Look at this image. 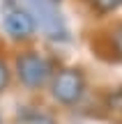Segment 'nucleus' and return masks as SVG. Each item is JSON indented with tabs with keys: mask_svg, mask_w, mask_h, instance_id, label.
I'll use <instances>...</instances> for the list:
<instances>
[{
	"mask_svg": "<svg viewBox=\"0 0 122 124\" xmlns=\"http://www.w3.org/2000/svg\"><path fill=\"white\" fill-rule=\"evenodd\" d=\"M60 62L53 53L39 48L37 44L21 46L12 51V69H14V83L25 94H46L55 71L60 69Z\"/></svg>",
	"mask_w": 122,
	"mask_h": 124,
	"instance_id": "obj_1",
	"label": "nucleus"
},
{
	"mask_svg": "<svg viewBox=\"0 0 122 124\" xmlns=\"http://www.w3.org/2000/svg\"><path fill=\"white\" fill-rule=\"evenodd\" d=\"M90 97V78L88 71L78 64H60L46 90V99L55 110H81Z\"/></svg>",
	"mask_w": 122,
	"mask_h": 124,
	"instance_id": "obj_2",
	"label": "nucleus"
},
{
	"mask_svg": "<svg viewBox=\"0 0 122 124\" xmlns=\"http://www.w3.org/2000/svg\"><path fill=\"white\" fill-rule=\"evenodd\" d=\"M0 28H2L5 39H7L14 48L32 46L37 41V37H39V25H37L35 16H32L25 7H21L18 2L2 7Z\"/></svg>",
	"mask_w": 122,
	"mask_h": 124,
	"instance_id": "obj_3",
	"label": "nucleus"
},
{
	"mask_svg": "<svg viewBox=\"0 0 122 124\" xmlns=\"http://www.w3.org/2000/svg\"><path fill=\"white\" fill-rule=\"evenodd\" d=\"M16 2L35 16L39 32L46 39L55 41V44H65V41L72 39L67 23H65L62 14L58 12V5H53L51 0H16Z\"/></svg>",
	"mask_w": 122,
	"mask_h": 124,
	"instance_id": "obj_4",
	"label": "nucleus"
},
{
	"mask_svg": "<svg viewBox=\"0 0 122 124\" xmlns=\"http://www.w3.org/2000/svg\"><path fill=\"white\" fill-rule=\"evenodd\" d=\"M92 48L104 62L122 64V18H111L92 39Z\"/></svg>",
	"mask_w": 122,
	"mask_h": 124,
	"instance_id": "obj_5",
	"label": "nucleus"
},
{
	"mask_svg": "<svg viewBox=\"0 0 122 124\" xmlns=\"http://www.w3.org/2000/svg\"><path fill=\"white\" fill-rule=\"evenodd\" d=\"M14 122H18V124H62L58 117V110L51 103H41V101L21 103Z\"/></svg>",
	"mask_w": 122,
	"mask_h": 124,
	"instance_id": "obj_6",
	"label": "nucleus"
},
{
	"mask_svg": "<svg viewBox=\"0 0 122 124\" xmlns=\"http://www.w3.org/2000/svg\"><path fill=\"white\" fill-rule=\"evenodd\" d=\"M97 108L106 120L122 122V85H111L99 92Z\"/></svg>",
	"mask_w": 122,
	"mask_h": 124,
	"instance_id": "obj_7",
	"label": "nucleus"
},
{
	"mask_svg": "<svg viewBox=\"0 0 122 124\" xmlns=\"http://www.w3.org/2000/svg\"><path fill=\"white\" fill-rule=\"evenodd\" d=\"M78 5L95 21H111L122 12V0H78Z\"/></svg>",
	"mask_w": 122,
	"mask_h": 124,
	"instance_id": "obj_8",
	"label": "nucleus"
},
{
	"mask_svg": "<svg viewBox=\"0 0 122 124\" xmlns=\"http://www.w3.org/2000/svg\"><path fill=\"white\" fill-rule=\"evenodd\" d=\"M12 85H16L14 83V69H12V53L0 44V97H5L12 90Z\"/></svg>",
	"mask_w": 122,
	"mask_h": 124,
	"instance_id": "obj_9",
	"label": "nucleus"
},
{
	"mask_svg": "<svg viewBox=\"0 0 122 124\" xmlns=\"http://www.w3.org/2000/svg\"><path fill=\"white\" fill-rule=\"evenodd\" d=\"M0 124H5V117H2V110H0Z\"/></svg>",
	"mask_w": 122,
	"mask_h": 124,
	"instance_id": "obj_10",
	"label": "nucleus"
},
{
	"mask_svg": "<svg viewBox=\"0 0 122 124\" xmlns=\"http://www.w3.org/2000/svg\"><path fill=\"white\" fill-rule=\"evenodd\" d=\"M51 2H53V5H60V2H62V0H51Z\"/></svg>",
	"mask_w": 122,
	"mask_h": 124,
	"instance_id": "obj_11",
	"label": "nucleus"
},
{
	"mask_svg": "<svg viewBox=\"0 0 122 124\" xmlns=\"http://www.w3.org/2000/svg\"><path fill=\"white\" fill-rule=\"evenodd\" d=\"M5 124H18V122H14V120H12V122H5Z\"/></svg>",
	"mask_w": 122,
	"mask_h": 124,
	"instance_id": "obj_12",
	"label": "nucleus"
},
{
	"mask_svg": "<svg viewBox=\"0 0 122 124\" xmlns=\"http://www.w3.org/2000/svg\"><path fill=\"white\" fill-rule=\"evenodd\" d=\"M120 124H122V122H120Z\"/></svg>",
	"mask_w": 122,
	"mask_h": 124,
	"instance_id": "obj_13",
	"label": "nucleus"
}]
</instances>
